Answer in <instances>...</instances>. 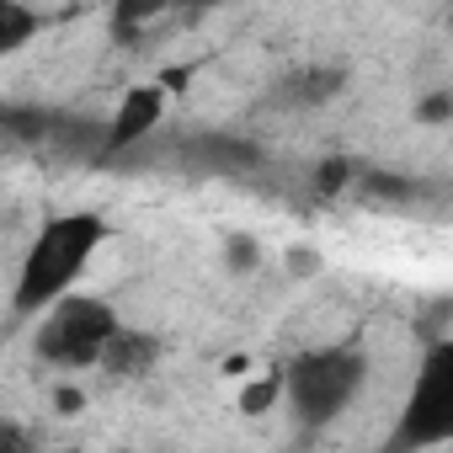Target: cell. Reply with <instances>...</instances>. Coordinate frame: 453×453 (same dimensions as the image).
<instances>
[{
  "instance_id": "obj_1",
  "label": "cell",
  "mask_w": 453,
  "mask_h": 453,
  "mask_svg": "<svg viewBox=\"0 0 453 453\" xmlns=\"http://www.w3.org/2000/svg\"><path fill=\"white\" fill-rule=\"evenodd\" d=\"M107 241V219L91 213V208H70V213H54L43 219V230L27 241V257L17 267V288H12V310L22 320H33L38 310H49L59 294H70L86 267L96 262Z\"/></svg>"
},
{
  "instance_id": "obj_2",
  "label": "cell",
  "mask_w": 453,
  "mask_h": 453,
  "mask_svg": "<svg viewBox=\"0 0 453 453\" xmlns=\"http://www.w3.org/2000/svg\"><path fill=\"white\" fill-rule=\"evenodd\" d=\"M278 373H283V400H288L294 421L299 426H331L363 395V384H368V352L352 347V342H336V347L299 352Z\"/></svg>"
},
{
  "instance_id": "obj_3",
  "label": "cell",
  "mask_w": 453,
  "mask_h": 453,
  "mask_svg": "<svg viewBox=\"0 0 453 453\" xmlns=\"http://www.w3.org/2000/svg\"><path fill=\"white\" fill-rule=\"evenodd\" d=\"M38 320V331H33V352L49 363V368H96V357H102V347L112 342V331L123 326L118 320V310L107 304V299H96V294H81V288H70V294H59L49 310H38L33 315Z\"/></svg>"
},
{
  "instance_id": "obj_4",
  "label": "cell",
  "mask_w": 453,
  "mask_h": 453,
  "mask_svg": "<svg viewBox=\"0 0 453 453\" xmlns=\"http://www.w3.org/2000/svg\"><path fill=\"white\" fill-rule=\"evenodd\" d=\"M453 432V347L437 342L421 363V379H416V395H411V411L395 432V442H442Z\"/></svg>"
},
{
  "instance_id": "obj_5",
  "label": "cell",
  "mask_w": 453,
  "mask_h": 453,
  "mask_svg": "<svg viewBox=\"0 0 453 453\" xmlns=\"http://www.w3.org/2000/svg\"><path fill=\"white\" fill-rule=\"evenodd\" d=\"M165 96H171V91H165L160 81L128 86L123 102H118V112H112V123L102 128V150H107V155H123V150L144 144V139L160 128V118H165Z\"/></svg>"
},
{
  "instance_id": "obj_6",
  "label": "cell",
  "mask_w": 453,
  "mask_h": 453,
  "mask_svg": "<svg viewBox=\"0 0 453 453\" xmlns=\"http://www.w3.org/2000/svg\"><path fill=\"white\" fill-rule=\"evenodd\" d=\"M155 357H160V342H155L150 331H139V326H118V331H112V342L102 347L96 368H102V373H112V379H134V373L155 368Z\"/></svg>"
},
{
  "instance_id": "obj_7",
  "label": "cell",
  "mask_w": 453,
  "mask_h": 453,
  "mask_svg": "<svg viewBox=\"0 0 453 453\" xmlns=\"http://www.w3.org/2000/svg\"><path fill=\"white\" fill-rule=\"evenodd\" d=\"M38 27H43V17L27 6V0H0V59L22 54L38 38Z\"/></svg>"
},
{
  "instance_id": "obj_8",
  "label": "cell",
  "mask_w": 453,
  "mask_h": 453,
  "mask_svg": "<svg viewBox=\"0 0 453 453\" xmlns=\"http://www.w3.org/2000/svg\"><path fill=\"white\" fill-rule=\"evenodd\" d=\"M165 6H171V0H112V33H118V43H134L139 27L155 22Z\"/></svg>"
},
{
  "instance_id": "obj_9",
  "label": "cell",
  "mask_w": 453,
  "mask_h": 453,
  "mask_svg": "<svg viewBox=\"0 0 453 453\" xmlns=\"http://www.w3.org/2000/svg\"><path fill=\"white\" fill-rule=\"evenodd\" d=\"M278 400H283V373L278 368L262 373V379H251V384H241V411L246 416H267Z\"/></svg>"
},
{
  "instance_id": "obj_10",
  "label": "cell",
  "mask_w": 453,
  "mask_h": 453,
  "mask_svg": "<svg viewBox=\"0 0 453 453\" xmlns=\"http://www.w3.org/2000/svg\"><path fill=\"white\" fill-rule=\"evenodd\" d=\"M342 86H347V70H336V65H331V70H304L299 96H304V102H326V96H336Z\"/></svg>"
},
{
  "instance_id": "obj_11",
  "label": "cell",
  "mask_w": 453,
  "mask_h": 453,
  "mask_svg": "<svg viewBox=\"0 0 453 453\" xmlns=\"http://www.w3.org/2000/svg\"><path fill=\"white\" fill-rule=\"evenodd\" d=\"M257 262H262V246L251 235H230V246H224V267H230V273H251Z\"/></svg>"
},
{
  "instance_id": "obj_12",
  "label": "cell",
  "mask_w": 453,
  "mask_h": 453,
  "mask_svg": "<svg viewBox=\"0 0 453 453\" xmlns=\"http://www.w3.org/2000/svg\"><path fill=\"white\" fill-rule=\"evenodd\" d=\"M448 107H453V96H448V91H432V96L421 102V112H416V118H421V123H442V118H448Z\"/></svg>"
},
{
  "instance_id": "obj_13",
  "label": "cell",
  "mask_w": 453,
  "mask_h": 453,
  "mask_svg": "<svg viewBox=\"0 0 453 453\" xmlns=\"http://www.w3.org/2000/svg\"><path fill=\"white\" fill-rule=\"evenodd\" d=\"M288 267L310 278V273H320V257H315V251H288Z\"/></svg>"
},
{
  "instance_id": "obj_14",
  "label": "cell",
  "mask_w": 453,
  "mask_h": 453,
  "mask_svg": "<svg viewBox=\"0 0 453 453\" xmlns=\"http://www.w3.org/2000/svg\"><path fill=\"white\" fill-rule=\"evenodd\" d=\"M54 405H59V411H81V395H75V389H59Z\"/></svg>"
}]
</instances>
